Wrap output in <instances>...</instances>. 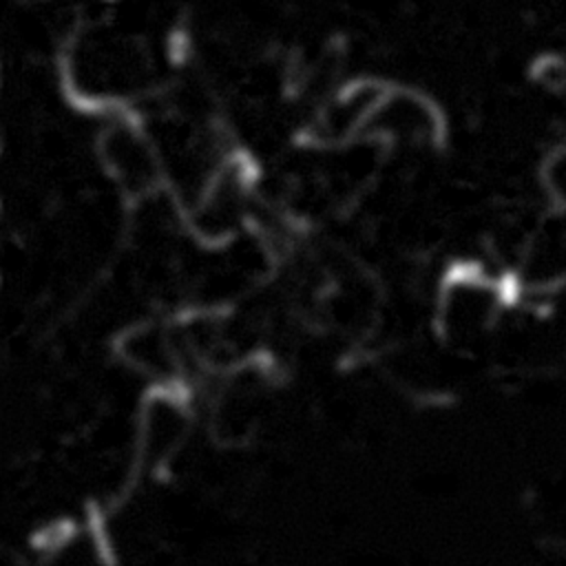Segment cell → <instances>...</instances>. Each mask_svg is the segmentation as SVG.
<instances>
[{"instance_id":"5","label":"cell","mask_w":566,"mask_h":566,"mask_svg":"<svg viewBox=\"0 0 566 566\" xmlns=\"http://www.w3.org/2000/svg\"><path fill=\"white\" fill-rule=\"evenodd\" d=\"M195 411L181 387H155L142 400L135 427V464L157 473L172 464L192 436Z\"/></svg>"},{"instance_id":"7","label":"cell","mask_w":566,"mask_h":566,"mask_svg":"<svg viewBox=\"0 0 566 566\" xmlns=\"http://www.w3.org/2000/svg\"><path fill=\"white\" fill-rule=\"evenodd\" d=\"M385 86L376 80H356L338 84L323 95L310 113L305 135L323 148H345L363 139L367 122L382 95Z\"/></svg>"},{"instance_id":"9","label":"cell","mask_w":566,"mask_h":566,"mask_svg":"<svg viewBox=\"0 0 566 566\" xmlns=\"http://www.w3.org/2000/svg\"><path fill=\"white\" fill-rule=\"evenodd\" d=\"M564 265H566V230H564L562 210H553L544 219L533 223L517 254L520 283L524 287H531V292L548 294L562 283Z\"/></svg>"},{"instance_id":"8","label":"cell","mask_w":566,"mask_h":566,"mask_svg":"<svg viewBox=\"0 0 566 566\" xmlns=\"http://www.w3.org/2000/svg\"><path fill=\"white\" fill-rule=\"evenodd\" d=\"M119 354L130 369L153 380L155 387H181L188 374L177 325L155 321L139 323L122 334Z\"/></svg>"},{"instance_id":"4","label":"cell","mask_w":566,"mask_h":566,"mask_svg":"<svg viewBox=\"0 0 566 566\" xmlns=\"http://www.w3.org/2000/svg\"><path fill=\"white\" fill-rule=\"evenodd\" d=\"M252 177L248 164L228 157L206 186L184 206V219L199 241L226 245L234 241L250 219Z\"/></svg>"},{"instance_id":"6","label":"cell","mask_w":566,"mask_h":566,"mask_svg":"<svg viewBox=\"0 0 566 566\" xmlns=\"http://www.w3.org/2000/svg\"><path fill=\"white\" fill-rule=\"evenodd\" d=\"M444 135V119L431 97L416 88L385 86L363 139L391 148H431Z\"/></svg>"},{"instance_id":"3","label":"cell","mask_w":566,"mask_h":566,"mask_svg":"<svg viewBox=\"0 0 566 566\" xmlns=\"http://www.w3.org/2000/svg\"><path fill=\"white\" fill-rule=\"evenodd\" d=\"M97 155L115 186L133 197L148 199L164 186V166L159 150L146 124L128 111L106 113L97 135Z\"/></svg>"},{"instance_id":"10","label":"cell","mask_w":566,"mask_h":566,"mask_svg":"<svg viewBox=\"0 0 566 566\" xmlns=\"http://www.w3.org/2000/svg\"><path fill=\"white\" fill-rule=\"evenodd\" d=\"M108 537L91 524H69L53 531L44 544V557L55 564H97L108 559Z\"/></svg>"},{"instance_id":"2","label":"cell","mask_w":566,"mask_h":566,"mask_svg":"<svg viewBox=\"0 0 566 566\" xmlns=\"http://www.w3.org/2000/svg\"><path fill=\"white\" fill-rule=\"evenodd\" d=\"M509 298L511 290L497 274L480 265H458L438 285L433 327L447 347L475 349L500 329Z\"/></svg>"},{"instance_id":"1","label":"cell","mask_w":566,"mask_h":566,"mask_svg":"<svg viewBox=\"0 0 566 566\" xmlns=\"http://www.w3.org/2000/svg\"><path fill=\"white\" fill-rule=\"evenodd\" d=\"M62 75L73 99L106 115L128 111L150 91L155 60L142 33L111 20H93L71 35Z\"/></svg>"},{"instance_id":"11","label":"cell","mask_w":566,"mask_h":566,"mask_svg":"<svg viewBox=\"0 0 566 566\" xmlns=\"http://www.w3.org/2000/svg\"><path fill=\"white\" fill-rule=\"evenodd\" d=\"M564 175H566V155L564 148L557 146L548 150L546 161L542 166V186L553 206V210H562L564 206Z\"/></svg>"}]
</instances>
